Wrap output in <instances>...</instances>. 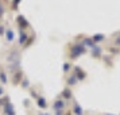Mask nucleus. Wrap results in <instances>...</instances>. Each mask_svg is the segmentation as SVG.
Returning a JSON list of instances; mask_svg holds the SVG:
<instances>
[{
	"label": "nucleus",
	"mask_w": 120,
	"mask_h": 115,
	"mask_svg": "<svg viewBox=\"0 0 120 115\" xmlns=\"http://www.w3.org/2000/svg\"><path fill=\"white\" fill-rule=\"evenodd\" d=\"M86 52V49H85V46L82 44H76V45H73L70 48V57L71 58H77L78 56H81L84 54Z\"/></svg>",
	"instance_id": "1"
},
{
	"label": "nucleus",
	"mask_w": 120,
	"mask_h": 115,
	"mask_svg": "<svg viewBox=\"0 0 120 115\" xmlns=\"http://www.w3.org/2000/svg\"><path fill=\"white\" fill-rule=\"evenodd\" d=\"M3 110H4V114L6 115H15V110H14V106H12L10 102L3 107Z\"/></svg>",
	"instance_id": "2"
},
{
	"label": "nucleus",
	"mask_w": 120,
	"mask_h": 115,
	"mask_svg": "<svg viewBox=\"0 0 120 115\" xmlns=\"http://www.w3.org/2000/svg\"><path fill=\"white\" fill-rule=\"evenodd\" d=\"M74 71H76V73H74V75H76L77 80H84V79L86 77V75H85V72L82 71V69L80 68V66H76V69H74Z\"/></svg>",
	"instance_id": "3"
},
{
	"label": "nucleus",
	"mask_w": 120,
	"mask_h": 115,
	"mask_svg": "<svg viewBox=\"0 0 120 115\" xmlns=\"http://www.w3.org/2000/svg\"><path fill=\"white\" fill-rule=\"evenodd\" d=\"M54 110L55 111H62V110L65 108V102L64 100H61V99H58V100H55L54 102Z\"/></svg>",
	"instance_id": "4"
},
{
	"label": "nucleus",
	"mask_w": 120,
	"mask_h": 115,
	"mask_svg": "<svg viewBox=\"0 0 120 115\" xmlns=\"http://www.w3.org/2000/svg\"><path fill=\"white\" fill-rule=\"evenodd\" d=\"M37 104H38L39 108H46V107H47V102H46V99H45L43 96H39V98L37 99Z\"/></svg>",
	"instance_id": "5"
},
{
	"label": "nucleus",
	"mask_w": 120,
	"mask_h": 115,
	"mask_svg": "<svg viewBox=\"0 0 120 115\" xmlns=\"http://www.w3.org/2000/svg\"><path fill=\"white\" fill-rule=\"evenodd\" d=\"M18 23H19V26L23 27V28L28 27V22L26 20V18L23 16V15H19V16H18Z\"/></svg>",
	"instance_id": "6"
},
{
	"label": "nucleus",
	"mask_w": 120,
	"mask_h": 115,
	"mask_svg": "<svg viewBox=\"0 0 120 115\" xmlns=\"http://www.w3.org/2000/svg\"><path fill=\"white\" fill-rule=\"evenodd\" d=\"M23 80V73L20 71H18L15 75H14V79H12V81H14V84H18L19 81H22Z\"/></svg>",
	"instance_id": "7"
},
{
	"label": "nucleus",
	"mask_w": 120,
	"mask_h": 115,
	"mask_svg": "<svg viewBox=\"0 0 120 115\" xmlns=\"http://www.w3.org/2000/svg\"><path fill=\"white\" fill-rule=\"evenodd\" d=\"M77 81H78V80H77V77H76V75H74V73H73L71 76H69L68 79H66V83H68L69 85H76Z\"/></svg>",
	"instance_id": "8"
},
{
	"label": "nucleus",
	"mask_w": 120,
	"mask_h": 115,
	"mask_svg": "<svg viewBox=\"0 0 120 115\" xmlns=\"http://www.w3.org/2000/svg\"><path fill=\"white\" fill-rule=\"evenodd\" d=\"M6 37H7V41H8V42H12V41H14V38H15V34H14V31H12L11 28L6 30Z\"/></svg>",
	"instance_id": "9"
},
{
	"label": "nucleus",
	"mask_w": 120,
	"mask_h": 115,
	"mask_svg": "<svg viewBox=\"0 0 120 115\" xmlns=\"http://www.w3.org/2000/svg\"><path fill=\"white\" fill-rule=\"evenodd\" d=\"M73 111H74V114L77 115H84V111H82L81 106L78 103H74V106H73Z\"/></svg>",
	"instance_id": "10"
},
{
	"label": "nucleus",
	"mask_w": 120,
	"mask_h": 115,
	"mask_svg": "<svg viewBox=\"0 0 120 115\" xmlns=\"http://www.w3.org/2000/svg\"><path fill=\"white\" fill-rule=\"evenodd\" d=\"M82 45L84 46H88V48H94V42H93V39L92 38H85L84 39V42H82Z\"/></svg>",
	"instance_id": "11"
},
{
	"label": "nucleus",
	"mask_w": 120,
	"mask_h": 115,
	"mask_svg": "<svg viewBox=\"0 0 120 115\" xmlns=\"http://www.w3.org/2000/svg\"><path fill=\"white\" fill-rule=\"evenodd\" d=\"M28 39V37H27V34L26 33H23V30L20 31V37H19V44L20 45H26V41Z\"/></svg>",
	"instance_id": "12"
},
{
	"label": "nucleus",
	"mask_w": 120,
	"mask_h": 115,
	"mask_svg": "<svg viewBox=\"0 0 120 115\" xmlns=\"http://www.w3.org/2000/svg\"><path fill=\"white\" fill-rule=\"evenodd\" d=\"M92 56L94 57V58L100 57V56H101V48H97V46H94V48L92 49Z\"/></svg>",
	"instance_id": "13"
},
{
	"label": "nucleus",
	"mask_w": 120,
	"mask_h": 115,
	"mask_svg": "<svg viewBox=\"0 0 120 115\" xmlns=\"http://www.w3.org/2000/svg\"><path fill=\"white\" fill-rule=\"evenodd\" d=\"M61 96H62L64 99H66V100L71 99V92H70V89H64V91H62V93H61Z\"/></svg>",
	"instance_id": "14"
},
{
	"label": "nucleus",
	"mask_w": 120,
	"mask_h": 115,
	"mask_svg": "<svg viewBox=\"0 0 120 115\" xmlns=\"http://www.w3.org/2000/svg\"><path fill=\"white\" fill-rule=\"evenodd\" d=\"M104 38H105V37H104L103 34H96V35H93V37H92V39H93V42H94V44H97V42H101Z\"/></svg>",
	"instance_id": "15"
},
{
	"label": "nucleus",
	"mask_w": 120,
	"mask_h": 115,
	"mask_svg": "<svg viewBox=\"0 0 120 115\" xmlns=\"http://www.w3.org/2000/svg\"><path fill=\"white\" fill-rule=\"evenodd\" d=\"M0 80H1V83L3 84H7V76H6V73H0Z\"/></svg>",
	"instance_id": "16"
},
{
	"label": "nucleus",
	"mask_w": 120,
	"mask_h": 115,
	"mask_svg": "<svg viewBox=\"0 0 120 115\" xmlns=\"http://www.w3.org/2000/svg\"><path fill=\"white\" fill-rule=\"evenodd\" d=\"M7 103H8V98H7V96H6V98H3V99L0 98V106H3V107H4Z\"/></svg>",
	"instance_id": "17"
},
{
	"label": "nucleus",
	"mask_w": 120,
	"mask_h": 115,
	"mask_svg": "<svg viewBox=\"0 0 120 115\" xmlns=\"http://www.w3.org/2000/svg\"><path fill=\"white\" fill-rule=\"evenodd\" d=\"M20 84H22V87H23V88H28V85H30V84H28V80H27V79L22 80V81H20Z\"/></svg>",
	"instance_id": "18"
},
{
	"label": "nucleus",
	"mask_w": 120,
	"mask_h": 115,
	"mask_svg": "<svg viewBox=\"0 0 120 115\" xmlns=\"http://www.w3.org/2000/svg\"><path fill=\"white\" fill-rule=\"evenodd\" d=\"M62 69H64V72H69V69H70V64H69V62H65L64 66H62Z\"/></svg>",
	"instance_id": "19"
},
{
	"label": "nucleus",
	"mask_w": 120,
	"mask_h": 115,
	"mask_svg": "<svg viewBox=\"0 0 120 115\" xmlns=\"http://www.w3.org/2000/svg\"><path fill=\"white\" fill-rule=\"evenodd\" d=\"M109 52L111 53H113V54H117V53H120V49H117V48H109Z\"/></svg>",
	"instance_id": "20"
},
{
	"label": "nucleus",
	"mask_w": 120,
	"mask_h": 115,
	"mask_svg": "<svg viewBox=\"0 0 120 115\" xmlns=\"http://www.w3.org/2000/svg\"><path fill=\"white\" fill-rule=\"evenodd\" d=\"M115 45L116 46H120V37H117V38L115 39Z\"/></svg>",
	"instance_id": "21"
},
{
	"label": "nucleus",
	"mask_w": 120,
	"mask_h": 115,
	"mask_svg": "<svg viewBox=\"0 0 120 115\" xmlns=\"http://www.w3.org/2000/svg\"><path fill=\"white\" fill-rule=\"evenodd\" d=\"M3 34H4V27L0 26V35H3Z\"/></svg>",
	"instance_id": "22"
},
{
	"label": "nucleus",
	"mask_w": 120,
	"mask_h": 115,
	"mask_svg": "<svg viewBox=\"0 0 120 115\" xmlns=\"http://www.w3.org/2000/svg\"><path fill=\"white\" fill-rule=\"evenodd\" d=\"M31 96H33V98H37V99H38V95L34 92V91H31Z\"/></svg>",
	"instance_id": "23"
},
{
	"label": "nucleus",
	"mask_w": 120,
	"mask_h": 115,
	"mask_svg": "<svg viewBox=\"0 0 120 115\" xmlns=\"http://www.w3.org/2000/svg\"><path fill=\"white\" fill-rule=\"evenodd\" d=\"M3 93H4V88L0 87V98H1V95H3Z\"/></svg>",
	"instance_id": "24"
},
{
	"label": "nucleus",
	"mask_w": 120,
	"mask_h": 115,
	"mask_svg": "<svg viewBox=\"0 0 120 115\" xmlns=\"http://www.w3.org/2000/svg\"><path fill=\"white\" fill-rule=\"evenodd\" d=\"M3 11H4V8H3V6H1V4H0V15H1V14H3Z\"/></svg>",
	"instance_id": "25"
},
{
	"label": "nucleus",
	"mask_w": 120,
	"mask_h": 115,
	"mask_svg": "<svg viewBox=\"0 0 120 115\" xmlns=\"http://www.w3.org/2000/svg\"><path fill=\"white\" fill-rule=\"evenodd\" d=\"M19 1H20V0H14V3H15V7H16V4L19 3Z\"/></svg>",
	"instance_id": "26"
},
{
	"label": "nucleus",
	"mask_w": 120,
	"mask_h": 115,
	"mask_svg": "<svg viewBox=\"0 0 120 115\" xmlns=\"http://www.w3.org/2000/svg\"><path fill=\"white\" fill-rule=\"evenodd\" d=\"M41 115H49V114H41Z\"/></svg>",
	"instance_id": "27"
},
{
	"label": "nucleus",
	"mask_w": 120,
	"mask_h": 115,
	"mask_svg": "<svg viewBox=\"0 0 120 115\" xmlns=\"http://www.w3.org/2000/svg\"><path fill=\"white\" fill-rule=\"evenodd\" d=\"M66 115H71V114H66Z\"/></svg>",
	"instance_id": "28"
}]
</instances>
